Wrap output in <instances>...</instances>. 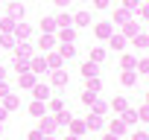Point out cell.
<instances>
[{
	"label": "cell",
	"mask_w": 149,
	"mask_h": 140,
	"mask_svg": "<svg viewBox=\"0 0 149 140\" xmlns=\"http://www.w3.org/2000/svg\"><path fill=\"white\" fill-rule=\"evenodd\" d=\"M12 50H15V61H18V64H26V61L32 58V47H29L26 41H18Z\"/></svg>",
	"instance_id": "cell-1"
},
{
	"label": "cell",
	"mask_w": 149,
	"mask_h": 140,
	"mask_svg": "<svg viewBox=\"0 0 149 140\" xmlns=\"http://www.w3.org/2000/svg\"><path fill=\"white\" fill-rule=\"evenodd\" d=\"M29 91H32V96H35L38 102H47V99L53 96V88H50L47 82H35V85H32Z\"/></svg>",
	"instance_id": "cell-2"
},
{
	"label": "cell",
	"mask_w": 149,
	"mask_h": 140,
	"mask_svg": "<svg viewBox=\"0 0 149 140\" xmlns=\"http://www.w3.org/2000/svg\"><path fill=\"white\" fill-rule=\"evenodd\" d=\"M53 35H56V44H73V41H76V29H73V26H61Z\"/></svg>",
	"instance_id": "cell-3"
},
{
	"label": "cell",
	"mask_w": 149,
	"mask_h": 140,
	"mask_svg": "<svg viewBox=\"0 0 149 140\" xmlns=\"http://www.w3.org/2000/svg\"><path fill=\"white\" fill-rule=\"evenodd\" d=\"M26 67H29V73H35V76L47 73V61H44V55H32V58L26 61Z\"/></svg>",
	"instance_id": "cell-4"
},
{
	"label": "cell",
	"mask_w": 149,
	"mask_h": 140,
	"mask_svg": "<svg viewBox=\"0 0 149 140\" xmlns=\"http://www.w3.org/2000/svg\"><path fill=\"white\" fill-rule=\"evenodd\" d=\"M111 32H114V24H111V21H100V24L94 26V35H97L100 41H108Z\"/></svg>",
	"instance_id": "cell-5"
},
{
	"label": "cell",
	"mask_w": 149,
	"mask_h": 140,
	"mask_svg": "<svg viewBox=\"0 0 149 140\" xmlns=\"http://www.w3.org/2000/svg\"><path fill=\"white\" fill-rule=\"evenodd\" d=\"M67 82H70L67 70H50V85H56V88H67Z\"/></svg>",
	"instance_id": "cell-6"
},
{
	"label": "cell",
	"mask_w": 149,
	"mask_h": 140,
	"mask_svg": "<svg viewBox=\"0 0 149 140\" xmlns=\"http://www.w3.org/2000/svg\"><path fill=\"white\" fill-rule=\"evenodd\" d=\"M44 61H47V73H50V70H61V64H64V58L58 55V53H44Z\"/></svg>",
	"instance_id": "cell-7"
},
{
	"label": "cell",
	"mask_w": 149,
	"mask_h": 140,
	"mask_svg": "<svg viewBox=\"0 0 149 140\" xmlns=\"http://www.w3.org/2000/svg\"><path fill=\"white\" fill-rule=\"evenodd\" d=\"M12 35H15V41H26V38L32 35V26H29V24H24V21H18V24H15V29H12Z\"/></svg>",
	"instance_id": "cell-8"
},
{
	"label": "cell",
	"mask_w": 149,
	"mask_h": 140,
	"mask_svg": "<svg viewBox=\"0 0 149 140\" xmlns=\"http://www.w3.org/2000/svg\"><path fill=\"white\" fill-rule=\"evenodd\" d=\"M126 41H129V38H123L120 32H111V35H108V47H111L114 53H120V50H126Z\"/></svg>",
	"instance_id": "cell-9"
},
{
	"label": "cell",
	"mask_w": 149,
	"mask_h": 140,
	"mask_svg": "<svg viewBox=\"0 0 149 140\" xmlns=\"http://www.w3.org/2000/svg\"><path fill=\"white\" fill-rule=\"evenodd\" d=\"M56 128H58V125H56V117H47V114H44L41 123H38V131H41V134H53Z\"/></svg>",
	"instance_id": "cell-10"
},
{
	"label": "cell",
	"mask_w": 149,
	"mask_h": 140,
	"mask_svg": "<svg viewBox=\"0 0 149 140\" xmlns=\"http://www.w3.org/2000/svg\"><path fill=\"white\" fill-rule=\"evenodd\" d=\"M35 82H38V79H35V73H29V67L18 73V85H21V88H32Z\"/></svg>",
	"instance_id": "cell-11"
},
{
	"label": "cell",
	"mask_w": 149,
	"mask_h": 140,
	"mask_svg": "<svg viewBox=\"0 0 149 140\" xmlns=\"http://www.w3.org/2000/svg\"><path fill=\"white\" fill-rule=\"evenodd\" d=\"M67 128H70V134H76V137H82V134L88 131V128H85V120H76V117H70Z\"/></svg>",
	"instance_id": "cell-12"
},
{
	"label": "cell",
	"mask_w": 149,
	"mask_h": 140,
	"mask_svg": "<svg viewBox=\"0 0 149 140\" xmlns=\"http://www.w3.org/2000/svg\"><path fill=\"white\" fill-rule=\"evenodd\" d=\"M53 47H56V35H44V32H41V38H38V50H41V53H50Z\"/></svg>",
	"instance_id": "cell-13"
},
{
	"label": "cell",
	"mask_w": 149,
	"mask_h": 140,
	"mask_svg": "<svg viewBox=\"0 0 149 140\" xmlns=\"http://www.w3.org/2000/svg\"><path fill=\"white\" fill-rule=\"evenodd\" d=\"M3 108H6V111H15V108H21V96L9 91V94L3 96Z\"/></svg>",
	"instance_id": "cell-14"
},
{
	"label": "cell",
	"mask_w": 149,
	"mask_h": 140,
	"mask_svg": "<svg viewBox=\"0 0 149 140\" xmlns=\"http://www.w3.org/2000/svg\"><path fill=\"white\" fill-rule=\"evenodd\" d=\"M102 125H105V120H102L100 114H91V117L85 120V128H88V131H100Z\"/></svg>",
	"instance_id": "cell-15"
},
{
	"label": "cell",
	"mask_w": 149,
	"mask_h": 140,
	"mask_svg": "<svg viewBox=\"0 0 149 140\" xmlns=\"http://www.w3.org/2000/svg\"><path fill=\"white\" fill-rule=\"evenodd\" d=\"M108 131H111L114 137H120V134L126 131V123H123L120 117H111V120H108Z\"/></svg>",
	"instance_id": "cell-16"
},
{
	"label": "cell",
	"mask_w": 149,
	"mask_h": 140,
	"mask_svg": "<svg viewBox=\"0 0 149 140\" xmlns=\"http://www.w3.org/2000/svg\"><path fill=\"white\" fill-rule=\"evenodd\" d=\"M79 70H82V76H85V79H94V76H100V64H94V61H85Z\"/></svg>",
	"instance_id": "cell-17"
},
{
	"label": "cell",
	"mask_w": 149,
	"mask_h": 140,
	"mask_svg": "<svg viewBox=\"0 0 149 140\" xmlns=\"http://www.w3.org/2000/svg\"><path fill=\"white\" fill-rule=\"evenodd\" d=\"M38 24H41V32H44V35H53V32L58 29V26H56V18H41Z\"/></svg>",
	"instance_id": "cell-18"
},
{
	"label": "cell",
	"mask_w": 149,
	"mask_h": 140,
	"mask_svg": "<svg viewBox=\"0 0 149 140\" xmlns=\"http://www.w3.org/2000/svg\"><path fill=\"white\" fill-rule=\"evenodd\" d=\"M73 26H91V12H76L73 15Z\"/></svg>",
	"instance_id": "cell-19"
},
{
	"label": "cell",
	"mask_w": 149,
	"mask_h": 140,
	"mask_svg": "<svg viewBox=\"0 0 149 140\" xmlns=\"http://www.w3.org/2000/svg\"><path fill=\"white\" fill-rule=\"evenodd\" d=\"M120 35H123V38H134V35H137V21H126Z\"/></svg>",
	"instance_id": "cell-20"
},
{
	"label": "cell",
	"mask_w": 149,
	"mask_h": 140,
	"mask_svg": "<svg viewBox=\"0 0 149 140\" xmlns=\"http://www.w3.org/2000/svg\"><path fill=\"white\" fill-rule=\"evenodd\" d=\"M58 55H61L64 61H70L73 55H76V47H73V44H61V47H58Z\"/></svg>",
	"instance_id": "cell-21"
},
{
	"label": "cell",
	"mask_w": 149,
	"mask_h": 140,
	"mask_svg": "<svg viewBox=\"0 0 149 140\" xmlns=\"http://www.w3.org/2000/svg\"><path fill=\"white\" fill-rule=\"evenodd\" d=\"M44 105H47V108H50L53 114H58V111H64V99H61V96H56V99H47Z\"/></svg>",
	"instance_id": "cell-22"
},
{
	"label": "cell",
	"mask_w": 149,
	"mask_h": 140,
	"mask_svg": "<svg viewBox=\"0 0 149 140\" xmlns=\"http://www.w3.org/2000/svg\"><path fill=\"white\" fill-rule=\"evenodd\" d=\"M120 82H123L126 88H132V85L137 82V73H134V70H123V76H120Z\"/></svg>",
	"instance_id": "cell-23"
},
{
	"label": "cell",
	"mask_w": 149,
	"mask_h": 140,
	"mask_svg": "<svg viewBox=\"0 0 149 140\" xmlns=\"http://www.w3.org/2000/svg\"><path fill=\"white\" fill-rule=\"evenodd\" d=\"M126 21H132V12H129V9H117L111 24H126Z\"/></svg>",
	"instance_id": "cell-24"
},
{
	"label": "cell",
	"mask_w": 149,
	"mask_h": 140,
	"mask_svg": "<svg viewBox=\"0 0 149 140\" xmlns=\"http://www.w3.org/2000/svg\"><path fill=\"white\" fill-rule=\"evenodd\" d=\"M56 26H58V29H61V26H73V15H70V12H61V15L56 18Z\"/></svg>",
	"instance_id": "cell-25"
},
{
	"label": "cell",
	"mask_w": 149,
	"mask_h": 140,
	"mask_svg": "<svg viewBox=\"0 0 149 140\" xmlns=\"http://www.w3.org/2000/svg\"><path fill=\"white\" fill-rule=\"evenodd\" d=\"M132 44H134V47H137V50H146V44H149V38H146V32H143V29H140V32H137V35H134V38H132Z\"/></svg>",
	"instance_id": "cell-26"
},
{
	"label": "cell",
	"mask_w": 149,
	"mask_h": 140,
	"mask_svg": "<svg viewBox=\"0 0 149 140\" xmlns=\"http://www.w3.org/2000/svg\"><path fill=\"white\" fill-rule=\"evenodd\" d=\"M88 85H85V91H91V94H100L102 91V82H100V76H94V79H85Z\"/></svg>",
	"instance_id": "cell-27"
},
{
	"label": "cell",
	"mask_w": 149,
	"mask_h": 140,
	"mask_svg": "<svg viewBox=\"0 0 149 140\" xmlns=\"http://www.w3.org/2000/svg\"><path fill=\"white\" fill-rule=\"evenodd\" d=\"M29 114H32V117H44V114H47V105H44V102H38V99H35V102H32V105H29Z\"/></svg>",
	"instance_id": "cell-28"
},
{
	"label": "cell",
	"mask_w": 149,
	"mask_h": 140,
	"mask_svg": "<svg viewBox=\"0 0 149 140\" xmlns=\"http://www.w3.org/2000/svg\"><path fill=\"white\" fill-rule=\"evenodd\" d=\"M15 44H18V41H15V35H12V32H3V35H0V50H3V47H9V50H12Z\"/></svg>",
	"instance_id": "cell-29"
},
{
	"label": "cell",
	"mask_w": 149,
	"mask_h": 140,
	"mask_svg": "<svg viewBox=\"0 0 149 140\" xmlns=\"http://www.w3.org/2000/svg\"><path fill=\"white\" fill-rule=\"evenodd\" d=\"M9 18H15V21L21 18V21H24V6H21V3H9Z\"/></svg>",
	"instance_id": "cell-30"
},
{
	"label": "cell",
	"mask_w": 149,
	"mask_h": 140,
	"mask_svg": "<svg viewBox=\"0 0 149 140\" xmlns=\"http://www.w3.org/2000/svg\"><path fill=\"white\" fill-rule=\"evenodd\" d=\"M102 58H105V47H94V50H91V58H88V61H94V64H100Z\"/></svg>",
	"instance_id": "cell-31"
},
{
	"label": "cell",
	"mask_w": 149,
	"mask_h": 140,
	"mask_svg": "<svg viewBox=\"0 0 149 140\" xmlns=\"http://www.w3.org/2000/svg\"><path fill=\"white\" fill-rule=\"evenodd\" d=\"M91 105H94V114H100V117H102V114L108 111V102H105V99H100V96H97V99H94Z\"/></svg>",
	"instance_id": "cell-32"
},
{
	"label": "cell",
	"mask_w": 149,
	"mask_h": 140,
	"mask_svg": "<svg viewBox=\"0 0 149 140\" xmlns=\"http://www.w3.org/2000/svg\"><path fill=\"white\" fill-rule=\"evenodd\" d=\"M111 108H114V111H117V114H123V111H126V108H129V102H126V99H123V96H114V99H111Z\"/></svg>",
	"instance_id": "cell-33"
},
{
	"label": "cell",
	"mask_w": 149,
	"mask_h": 140,
	"mask_svg": "<svg viewBox=\"0 0 149 140\" xmlns=\"http://www.w3.org/2000/svg\"><path fill=\"white\" fill-rule=\"evenodd\" d=\"M120 120H123V123H126V125H129V123H137V108H126V111H123V117H120Z\"/></svg>",
	"instance_id": "cell-34"
},
{
	"label": "cell",
	"mask_w": 149,
	"mask_h": 140,
	"mask_svg": "<svg viewBox=\"0 0 149 140\" xmlns=\"http://www.w3.org/2000/svg\"><path fill=\"white\" fill-rule=\"evenodd\" d=\"M15 24H18V21H15V18H9V15H6V18H0V29H3V32H12V29H15Z\"/></svg>",
	"instance_id": "cell-35"
},
{
	"label": "cell",
	"mask_w": 149,
	"mask_h": 140,
	"mask_svg": "<svg viewBox=\"0 0 149 140\" xmlns=\"http://www.w3.org/2000/svg\"><path fill=\"white\" fill-rule=\"evenodd\" d=\"M134 64H137V58H134V55H123V61H120V67H123V70H134Z\"/></svg>",
	"instance_id": "cell-36"
},
{
	"label": "cell",
	"mask_w": 149,
	"mask_h": 140,
	"mask_svg": "<svg viewBox=\"0 0 149 140\" xmlns=\"http://www.w3.org/2000/svg\"><path fill=\"white\" fill-rule=\"evenodd\" d=\"M56 117V125H67L70 123V111H58V114H53Z\"/></svg>",
	"instance_id": "cell-37"
},
{
	"label": "cell",
	"mask_w": 149,
	"mask_h": 140,
	"mask_svg": "<svg viewBox=\"0 0 149 140\" xmlns=\"http://www.w3.org/2000/svg\"><path fill=\"white\" fill-rule=\"evenodd\" d=\"M134 67H137L134 73H140V76H146V73H149V61H146V58H140V61H137Z\"/></svg>",
	"instance_id": "cell-38"
},
{
	"label": "cell",
	"mask_w": 149,
	"mask_h": 140,
	"mask_svg": "<svg viewBox=\"0 0 149 140\" xmlns=\"http://www.w3.org/2000/svg\"><path fill=\"white\" fill-rule=\"evenodd\" d=\"M94 99H97V94H91V91H85V94H82V102H85V105H91Z\"/></svg>",
	"instance_id": "cell-39"
},
{
	"label": "cell",
	"mask_w": 149,
	"mask_h": 140,
	"mask_svg": "<svg viewBox=\"0 0 149 140\" xmlns=\"http://www.w3.org/2000/svg\"><path fill=\"white\" fill-rule=\"evenodd\" d=\"M111 0H94V9H108Z\"/></svg>",
	"instance_id": "cell-40"
},
{
	"label": "cell",
	"mask_w": 149,
	"mask_h": 140,
	"mask_svg": "<svg viewBox=\"0 0 149 140\" xmlns=\"http://www.w3.org/2000/svg\"><path fill=\"white\" fill-rule=\"evenodd\" d=\"M26 140H44V134L35 128V131H29V134H26Z\"/></svg>",
	"instance_id": "cell-41"
},
{
	"label": "cell",
	"mask_w": 149,
	"mask_h": 140,
	"mask_svg": "<svg viewBox=\"0 0 149 140\" xmlns=\"http://www.w3.org/2000/svg\"><path fill=\"white\" fill-rule=\"evenodd\" d=\"M132 140H149V134L140 128V131H134V134H132Z\"/></svg>",
	"instance_id": "cell-42"
},
{
	"label": "cell",
	"mask_w": 149,
	"mask_h": 140,
	"mask_svg": "<svg viewBox=\"0 0 149 140\" xmlns=\"http://www.w3.org/2000/svg\"><path fill=\"white\" fill-rule=\"evenodd\" d=\"M137 3H140V0H123V9H129V12H132Z\"/></svg>",
	"instance_id": "cell-43"
},
{
	"label": "cell",
	"mask_w": 149,
	"mask_h": 140,
	"mask_svg": "<svg viewBox=\"0 0 149 140\" xmlns=\"http://www.w3.org/2000/svg\"><path fill=\"white\" fill-rule=\"evenodd\" d=\"M6 94H9V85H6V82H0V99H3Z\"/></svg>",
	"instance_id": "cell-44"
},
{
	"label": "cell",
	"mask_w": 149,
	"mask_h": 140,
	"mask_svg": "<svg viewBox=\"0 0 149 140\" xmlns=\"http://www.w3.org/2000/svg\"><path fill=\"white\" fill-rule=\"evenodd\" d=\"M6 117H9V111H6V108H3V105H0V123H3V120H6Z\"/></svg>",
	"instance_id": "cell-45"
},
{
	"label": "cell",
	"mask_w": 149,
	"mask_h": 140,
	"mask_svg": "<svg viewBox=\"0 0 149 140\" xmlns=\"http://www.w3.org/2000/svg\"><path fill=\"white\" fill-rule=\"evenodd\" d=\"M0 82H6V67L0 64Z\"/></svg>",
	"instance_id": "cell-46"
},
{
	"label": "cell",
	"mask_w": 149,
	"mask_h": 140,
	"mask_svg": "<svg viewBox=\"0 0 149 140\" xmlns=\"http://www.w3.org/2000/svg\"><path fill=\"white\" fill-rule=\"evenodd\" d=\"M102 140H120V137H114V134L108 131V134H102Z\"/></svg>",
	"instance_id": "cell-47"
},
{
	"label": "cell",
	"mask_w": 149,
	"mask_h": 140,
	"mask_svg": "<svg viewBox=\"0 0 149 140\" xmlns=\"http://www.w3.org/2000/svg\"><path fill=\"white\" fill-rule=\"evenodd\" d=\"M53 3H56V6H67V3H70V0H53Z\"/></svg>",
	"instance_id": "cell-48"
},
{
	"label": "cell",
	"mask_w": 149,
	"mask_h": 140,
	"mask_svg": "<svg viewBox=\"0 0 149 140\" xmlns=\"http://www.w3.org/2000/svg\"><path fill=\"white\" fill-rule=\"evenodd\" d=\"M61 140H82V137H76V134H67V137H61Z\"/></svg>",
	"instance_id": "cell-49"
},
{
	"label": "cell",
	"mask_w": 149,
	"mask_h": 140,
	"mask_svg": "<svg viewBox=\"0 0 149 140\" xmlns=\"http://www.w3.org/2000/svg\"><path fill=\"white\" fill-rule=\"evenodd\" d=\"M44 140H56V137H53V134H44Z\"/></svg>",
	"instance_id": "cell-50"
},
{
	"label": "cell",
	"mask_w": 149,
	"mask_h": 140,
	"mask_svg": "<svg viewBox=\"0 0 149 140\" xmlns=\"http://www.w3.org/2000/svg\"><path fill=\"white\" fill-rule=\"evenodd\" d=\"M0 134H3V125H0Z\"/></svg>",
	"instance_id": "cell-51"
}]
</instances>
